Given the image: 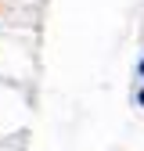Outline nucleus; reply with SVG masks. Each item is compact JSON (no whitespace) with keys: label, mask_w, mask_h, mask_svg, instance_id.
Here are the masks:
<instances>
[{"label":"nucleus","mask_w":144,"mask_h":151,"mask_svg":"<svg viewBox=\"0 0 144 151\" xmlns=\"http://www.w3.org/2000/svg\"><path fill=\"white\" fill-rule=\"evenodd\" d=\"M137 104H144V90H140V93H137Z\"/></svg>","instance_id":"nucleus-1"},{"label":"nucleus","mask_w":144,"mask_h":151,"mask_svg":"<svg viewBox=\"0 0 144 151\" xmlns=\"http://www.w3.org/2000/svg\"><path fill=\"white\" fill-rule=\"evenodd\" d=\"M137 72H140V76H144V61H140V65H137Z\"/></svg>","instance_id":"nucleus-2"}]
</instances>
